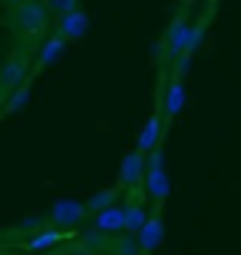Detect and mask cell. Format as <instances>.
Returning <instances> with one entry per match:
<instances>
[{
	"label": "cell",
	"instance_id": "cell-1",
	"mask_svg": "<svg viewBox=\"0 0 241 255\" xmlns=\"http://www.w3.org/2000/svg\"><path fill=\"white\" fill-rule=\"evenodd\" d=\"M51 23V11L43 0H26L14 9H9V26L20 34H40Z\"/></svg>",
	"mask_w": 241,
	"mask_h": 255
},
{
	"label": "cell",
	"instance_id": "cell-2",
	"mask_svg": "<svg viewBox=\"0 0 241 255\" xmlns=\"http://www.w3.org/2000/svg\"><path fill=\"white\" fill-rule=\"evenodd\" d=\"M85 216H88V207H85L83 201L60 199V201H54V204H51V210H48L46 221L63 230V227H74V224H80Z\"/></svg>",
	"mask_w": 241,
	"mask_h": 255
},
{
	"label": "cell",
	"instance_id": "cell-3",
	"mask_svg": "<svg viewBox=\"0 0 241 255\" xmlns=\"http://www.w3.org/2000/svg\"><path fill=\"white\" fill-rule=\"evenodd\" d=\"M28 71H31V65H28L26 57H9L0 65V91L11 94L17 85H23L28 80Z\"/></svg>",
	"mask_w": 241,
	"mask_h": 255
},
{
	"label": "cell",
	"instance_id": "cell-4",
	"mask_svg": "<svg viewBox=\"0 0 241 255\" xmlns=\"http://www.w3.org/2000/svg\"><path fill=\"white\" fill-rule=\"evenodd\" d=\"M142 179H145V153H139L133 147L120 164V187L122 190H133Z\"/></svg>",
	"mask_w": 241,
	"mask_h": 255
},
{
	"label": "cell",
	"instance_id": "cell-5",
	"mask_svg": "<svg viewBox=\"0 0 241 255\" xmlns=\"http://www.w3.org/2000/svg\"><path fill=\"white\" fill-rule=\"evenodd\" d=\"M85 28H88V14L80 9H71L60 14V23H57V34L63 37L65 43H71V40H80L85 34Z\"/></svg>",
	"mask_w": 241,
	"mask_h": 255
},
{
	"label": "cell",
	"instance_id": "cell-6",
	"mask_svg": "<svg viewBox=\"0 0 241 255\" xmlns=\"http://www.w3.org/2000/svg\"><path fill=\"white\" fill-rule=\"evenodd\" d=\"M162 238H165V221H162L159 213H153V216H148V221L142 224L139 233H136V241H139L142 253H153V250H159Z\"/></svg>",
	"mask_w": 241,
	"mask_h": 255
},
{
	"label": "cell",
	"instance_id": "cell-7",
	"mask_svg": "<svg viewBox=\"0 0 241 255\" xmlns=\"http://www.w3.org/2000/svg\"><path fill=\"white\" fill-rule=\"evenodd\" d=\"M162 130H165L162 117H159V114L148 117L145 119V125H142V130H139V136H136V150L145 153V156H148L150 150H156L159 142H162Z\"/></svg>",
	"mask_w": 241,
	"mask_h": 255
},
{
	"label": "cell",
	"instance_id": "cell-8",
	"mask_svg": "<svg viewBox=\"0 0 241 255\" xmlns=\"http://www.w3.org/2000/svg\"><path fill=\"white\" fill-rule=\"evenodd\" d=\"M142 182H145V190H148V196L156 201V204H162V201L170 196V179H167L165 167H148Z\"/></svg>",
	"mask_w": 241,
	"mask_h": 255
},
{
	"label": "cell",
	"instance_id": "cell-9",
	"mask_svg": "<svg viewBox=\"0 0 241 255\" xmlns=\"http://www.w3.org/2000/svg\"><path fill=\"white\" fill-rule=\"evenodd\" d=\"M94 227L100 230V233H125V207H105L97 213V219H94Z\"/></svg>",
	"mask_w": 241,
	"mask_h": 255
},
{
	"label": "cell",
	"instance_id": "cell-10",
	"mask_svg": "<svg viewBox=\"0 0 241 255\" xmlns=\"http://www.w3.org/2000/svg\"><path fill=\"white\" fill-rule=\"evenodd\" d=\"M65 46H68V43H65L60 34H51L46 43H43V48H40L37 63H34V71H40V68H46V65L57 63V60H60V54L65 51Z\"/></svg>",
	"mask_w": 241,
	"mask_h": 255
},
{
	"label": "cell",
	"instance_id": "cell-11",
	"mask_svg": "<svg viewBox=\"0 0 241 255\" xmlns=\"http://www.w3.org/2000/svg\"><path fill=\"white\" fill-rule=\"evenodd\" d=\"M162 108H165V117L167 119H173V117L182 114V108H185V85H182V80H173L170 85H167Z\"/></svg>",
	"mask_w": 241,
	"mask_h": 255
},
{
	"label": "cell",
	"instance_id": "cell-12",
	"mask_svg": "<svg viewBox=\"0 0 241 255\" xmlns=\"http://www.w3.org/2000/svg\"><path fill=\"white\" fill-rule=\"evenodd\" d=\"M145 221H148V213H145L142 204H133V201L125 204V233H128V236H136Z\"/></svg>",
	"mask_w": 241,
	"mask_h": 255
},
{
	"label": "cell",
	"instance_id": "cell-13",
	"mask_svg": "<svg viewBox=\"0 0 241 255\" xmlns=\"http://www.w3.org/2000/svg\"><path fill=\"white\" fill-rule=\"evenodd\" d=\"M117 199H120V187H105V190L94 193L91 199L85 201V207H88V213H100V210L117 204Z\"/></svg>",
	"mask_w": 241,
	"mask_h": 255
},
{
	"label": "cell",
	"instance_id": "cell-14",
	"mask_svg": "<svg viewBox=\"0 0 241 255\" xmlns=\"http://www.w3.org/2000/svg\"><path fill=\"white\" fill-rule=\"evenodd\" d=\"M28 97H31V77L9 94V100H6V114H17L20 108H26Z\"/></svg>",
	"mask_w": 241,
	"mask_h": 255
},
{
	"label": "cell",
	"instance_id": "cell-15",
	"mask_svg": "<svg viewBox=\"0 0 241 255\" xmlns=\"http://www.w3.org/2000/svg\"><path fill=\"white\" fill-rule=\"evenodd\" d=\"M46 9L57 11V14H65V11L77 9V0H46Z\"/></svg>",
	"mask_w": 241,
	"mask_h": 255
},
{
	"label": "cell",
	"instance_id": "cell-16",
	"mask_svg": "<svg viewBox=\"0 0 241 255\" xmlns=\"http://www.w3.org/2000/svg\"><path fill=\"white\" fill-rule=\"evenodd\" d=\"M60 241V233H43L31 241V250H43V247H54Z\"/></svg>",
	"mask_w": 241,
	"mask_h": 255
},
{
	"label": "cell",
	"instance_id": "cell-17",
	"mask_svg": "<svg viewBox=\"0 0 241 255\" xmlns=\"http://www.w3.org/2000/svg\"><path fill=\"white\" fill-rule=\"evenodd\" d=\"M6 9H14V6H20V3H26V0H0Z\"/></svg>",
	"mask_w": 241,
	"mask_h": 255
},
{
	"label": "cell",
	"instance_id": "cell-18",
	"mask_svg": "<svg viewBox=\"0 0 241 255\" xmlns=\"http://www.w3.org/2000/svg\"><path fill=\"white\" fill-rule=\"evenodd\" d=\"M6 97H9V94H3V91H0V105H3V102H6Z\"/></svg>",
	"mask_w": 241,
	"mask_h": 255
}]
</instances>
